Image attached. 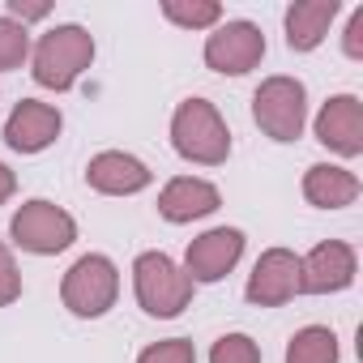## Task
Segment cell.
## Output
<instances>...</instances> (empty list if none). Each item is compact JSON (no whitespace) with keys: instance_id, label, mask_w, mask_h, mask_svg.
I'll return each mask as SVG.
<instances>
[{"instance_id":"cell-14","label":"cell","mask_w":363,"mask_h":363,"mask_svg":"<svg viewBox=\"0 0 363 363\" xmlns=\"http://www.w3.org/2000/svg\"><path fill=\"white\" fill-rule=\"evenodd\" d=\"M223 206V193L210 184V179H197V175H175L162 184L158 193V214L167 223H197V218H210L214 210Z\"/></svg>"},{"instance_id":"cell-25","label":"cell","mask_w":363,"mask_h":363,"mask_svg":"<svg viewBox=\"0 0 363 363\" xmlns=\"http://www.w3.org/2000/svg\"><path fill=\"white\" fill-rule=\"evenodd\" d=\"M13 193H18V179H13V171H9L5 162H0V206H5Z\"/></svg>"},{"instance_id":"cell-16","label":"cell","mask_w":363,"mask_h":363,"mask_svg":"<svg viewBox=\"0 0 363 363\" xmlns=\"http://www.w3.org/2000/svg\"><path fill=\"white\" fill-rule=\"evenodd\" d=\"M303 197L316 210H342V206H354L359 179H354V171H346L337 162H312L303 175Z\"/></svg>"},{"instance_id":"cell-11","label":"cell","mask_w":363,"mask_h":363,"mask_svg":"<svg viewBox=\"0 0 363 363\" xmlns=\"http://www.w3.org/2000/svg\"><path fill=\"white\" fill-rule=\"evenodd\" d=\"M60 128H65V120L52 103L22 99L5 120V145L18 150V154H43L48 145H56Z\"/></svg>"},{"instance_id":"cell-10","label":"cell","mask_w":363,"mask_h":363,"mask_svg":"<svg viewBox=\"0 0 363 363\" xmlns=\"http://www.w3.org/2000/svg\"><path fill=\"white\" fill-rule=\"evenodd\" d=\"M299 295V257L291 248H265L248 274L244 299L257 308H282Z\"/></svg>"},{"instance_id":"cell-17","label":"cell","mask_w":363,"mask_h":363,"mask_svg":"<svg viewBox=\"0 0 363 363\" xmlns=\"http://www.w3.org/2000/svg\"><path fill=\"white\" fill-rule=\"evenodd\" d=\"M337 333L325 325H308L286 342V363H337Z\"/></svg>"},{"instance_id":"cell-2","label":"cell","mask_w":363,"mask_h":363,"mask_svg":"<svg viewBox=\"0 0 363 363\" xmlns=\"http://www.w3.org/2000/svg\"><path fill=\"white\" fill-rule=\"evenodd\" d=\"M171 145H175V154L184 162H197V167H223L231 158L227 120L206 99H184L175 107V116H171Z\"/></svg>"},{"instance_id":"cell-4","label":"cell","mask_w":363,"mask_h":363,"mask_svg":"<svg viewBox=\"0 0 363 363\" xmlns=\"http://www.w3.org/2000/svg\"><path fill=\"white\" fill-rule=\"evenodd\" d=\"M116 295H120V269L111 257L103 252H86L69 265L65 282H60V303L82 316V320H99L116 308Z\"/></svg>"},{"instance_id":"cell-5","label":"cell","mask_w":363,"mask_h":363,"mask_svg":"<svg viewBox=\"0 0 363 363\" xmlns=\"http://www.w3.org/2000/svg\"><path fill=\"white\" fill-rule=\"evenodd\" d=\"M252 120L269 141H295L308 124V90L299 77H265L252 94Z\"/></svg>"},{"instance_id":"cell-20","label":"cell","mask_w":363,"mask_h":363,"mask_svg":"<svg viewBox=\"0 0 363 363\" xmlns=\"http://www.w3.org/2000/svg\"><path fill=\"white\" fill-rule=\"evenodd\" d=\"M210 363H261V346L248 333H223L210 350Z\"/></svg>"},{"instance_id":"cell-7","label":"cell","mask_w":363,"mask_h":363,"mask_svg":"<svg viewBox=\"0 0 363 363\" xmlns=\"http://www.w3.org/2000/svg\"><path fill=\"white\" fill-rule=\"evenodd\" d=\"M261 60H265V35H261V26L244 22V18L214 26V35L206 39V65L223 77H244Z\"/></svg>"},{"instance_id":"cell-21","label":"cell","mask_w":363,"mask_h":363,"mask_svg":"<svg viewBox=\"0 0 363 363\" xmlns=\"http://www.w3.org/2000/svg\"><path fill=\"white\" fill-rule=\"evenodd\" d=\"M137 363H197V350L189 337H167V342H154L137 354Z\"/></svg>"},{"instance_id":"cell-9","label":"cell","mask_w":363,"mask_h":363,"mask_svg":"<svg viewBox=\"0 0 363 363\" xmlns=\"http://www.w3.org/2000/svg\"><path fill=\"white\" fill-rule=\"evenodd\" d=\"M354 248L342 240H325L308 257H299V295H337L354 282Z\"/></svg>"},{"instance_id":"cell-12","label":"cell","mask_w":363,"mask_h":363,"mask_svg":"<svg viewBox=\"0 0 363 363\" xmlns=\"http://www.w3.org/2000/svg\"><path fill=\"white\" fill-rule=\"evenodd\" d=\"M316 141L342 158H359L363 154V103L354 94H333L320 111H316Z\"/></svg>"},{"instance_id":"cell-19","label":"cell","mask_w":363,"mask_h":363,"mask_svg":"<svg viewBox=\"0 0 363 363\" xmlns=\"http://www.w3.org/2000/svg\"><path fill=\"white\" fill-rule=\"evenodd\" d=\"M30 56V35L26 26H18L13 18H0V73L22 69Z\"/></svg>"},{"instance_id":"cell-24","label":"cell","mask_w":363,"mask_h":363,"mask_svg":"<svg viewBox=\"0 0 363 363\" xmlns=\"http://www.w3.org/2000/svg\"><path fill=\"white\" fill-rule=\"evenodd\" d=\"M342 52H346L350 60H363V9H354V13H350L346 35H342Z\"/></svg>"},{"instance_id":"cell-1","label":"cell","mask_w":363,"mask_h":363,"mask_svg":"<svg viewBox=\"0 0 363 363\" xmlns=\"http://www.w3.org/2000/svg\"><path fill=\"white\" fill-rule=\"evenodd\" d=\"M94 65V39L86 26H52L35 48H30V73L43 90H73L77 77Z\"/></svg>"},{"instance_id":"cell-22","label":"cell","mask_w":363,"mask_h":363,"mask_svg":"<svg viewBox=\"0 0 363 363\" xmlns=\"http://www.w3.org/2000/svg\"><path fill=\"white\" fill-rule=\"evenodd\" d=\"M22 299V274H18V261L9 252V244H0V308H9Z\"/></svg>"},{"instance_id":"cell-13","label":"cell","mask_w":363,"mask_h":363,"mask_svg":"<svg viewBox=\"0 0 363 363\" xmlns=\"http://www.w3.org/2000/svg\"><path fill=\"white\" fill-rule=\"evenodd\" d=\"M150 179H154V171L124 150H103L86 162V184L103 197H133V193L150 189Z\"/></svg>"},{"instance_id":"cell-8","label":"cell","mask_w":363,"mask_h":363,"mask_svg":"<svg viewBox=\"0 0 363 363\" xmlns=\"http://www.w3.org/2000/svg\"><path fill=\"white\" fill-rule=\"evenodd\" d=\"M240 257H244V231H235V227H214V231H206V235H197L193 244H189V252H184V269L189 274V282L197 286V282H223L235 265H240Z\"/></svg>"},{"instance_id":"cell-18","label":"cell","mask_w":363,"mask_h":363,"mask_svg":"<svg viewBox=\"0 0 363 363\" xmlns=\"http://www.w3.org/2000/svg\"><path fill=\"white\" fill-rule=\"evenodd\" d=\"M162 18L184 30H210L223 22V5L218 0H162Z\"/></svg>"},{"instance_id":"cell-23","label":"cell","mask_w":363,"mask_h":363,"mask_svg":"<svg viewBox=\"0 0 363 363\" xmlns=\"http://www.w3.org/2000/svg\"><path fill=\"white\" fill-rule=\"evenodd\" d=\"M48 13H52L48 0H9V18H13L18 26H26V22H43Z\"/></svg>"},{"instance_id":"cell-3","label":"cell","mask_w":363,"mask_h":363,"mask_svg":"<svg viewBox=\"0 0 363 363\" xmlns=\"http://www.w3.org/2000/svg\"><path fill=\"white\" fill-rule=\"evenodd\" d=\"M133 291L145 316L171 320L193 303V282L167 252H141L133 261Z\"/></svg>"},{"instance_id":"cell-6","label":"cell","mask_w":363,"mask_h":363,"mask_svg":"<svg viewBox=\"0 0 363 363\" xmlns=\"http://www.w3.org/2000/svg\"><path fill=\"white\" fill-rule=\"evenodd\" d=\"M9 235L22 252H35V257H56L65 248H73L77 240V223L73 214H65L60 206L35 197L26 206H18V214L9 218Z\"/></svg>"},{"instance_id":"cell-15","label":"cell","mask_w":363,"mask_h":363,"mask_svg":"<svg viewBox=\"0 0 363 363\" xmlns=\"http://www.w3.org/2000/svg\"><path fill=\"white\" fill-rule=\"evenodd\" d=\"M337 0H295V5L286 9V48L291 52H316L337 18Z\"/></svg>"}]
</instances>
